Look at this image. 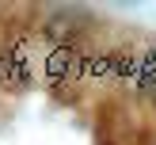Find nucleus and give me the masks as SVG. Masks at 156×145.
I'll list each match as a JSON object with an SVG mask.
<instances>
[{
	"mask_svg": "<svg viewBox=\"0 0 156 145\" xmlns=\"http://www.w3.org/2000/svg\"><path fill=\"white\" fill-rule=\"evenodd\" d=\"M129 69H133L137 88H141V92H149V96L156 99V42H152V46H149V50H145V53H141V57H137Z\"/></svg>",
	"mask_w": 156,
	"mask_h": 145,
	"instance_id": "obj_1",
	"label": "nucleus"
}]
</instances>
